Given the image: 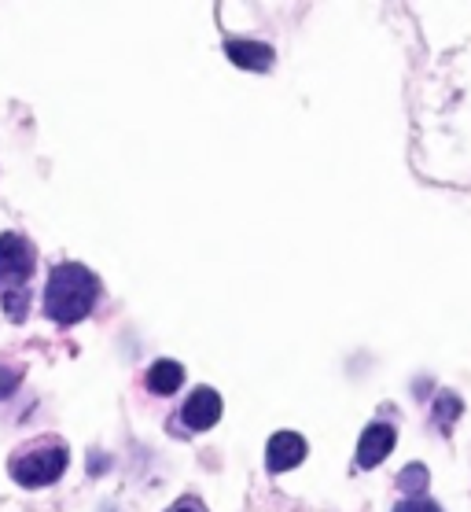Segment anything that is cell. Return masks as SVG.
I'll return each mask as SVG.
<instances>
[{
	"mask_svg": "<svg viewBox=\"0 0 471 512\" xmlns=\"http://www.w3.org/2000/svg\"><path fill=\"white\" fill-rule=\"evenodd\" d=\"M100 299V277L81 262H59L45 284V314L56 325H78Z\"/></svg>",
	"mask_w": 471,
	"mask_h": 512,
	"instance_id": "obj_1",
	"label": "cell"
},
{
	"mask_svg": "<svg viewBox=\"0 0 471 512\" xmlns=\"http://www.w3.org/2000/svg\"><path fill=\"white\" fill-rule=\"evenodd\" d=\"M37 269V251L34 244L19 233L0 236V299L4 310L15 325L26 321V306H30V277Z\"/></svg>",
	"mask_w": 471,
	"mask_h": 512,
	"instance_id": "obj_2",
	"label": "cell"
},
{
	"mask_svg": "<svg viewBox=\"0 0 471 512\" xmlns=\"http://www.w3.org/2000/svg\"><path fill=\"white\" fill-rule=\"evenodd\" d=\"M67 446L59 443V439H37V443L23 446L19 454L12 457V465L8 472L15 476V483H23V487H48V483H56L63 472H67Z\"/></svg>",
	"mask_w": 471,
	"mask_h": 512,
	"instance_id": "obj_3",
	"label": "cell"
},
{
	"mask_svg": "<svg viewBox=\"0 0 471 512\" xmlns=\"http://www.w3.org/2000/svg\"><path fill=\"white\" fill-rule=\"evenodd\" d=\"M181 420L188 431H207L221 420V395L214 387H196L181 409Z\"/></svg>",
	"mask_w": 471,
	"mask_h": 512,
	"instance_id": "obj_4",
	"label": "cell"
},
{
	"mask_svg": "<svg viewBox=\"0 0 471 512\" xmlns=\"http://www.w3.org/2000/svg\"><path fill=\"white\" fill-rule=\"evenodd\" d=\"M302 457H306V439L295 431H276L265 446V468L269 472H288V468L302 465Z\"/></svg>",
	"mask_w": 471,
	"mask_h": 512,
	"instance_id": "obj_5",
	"label": "cell"
},
{
	"mask_svg": "<svg viewBox=\"0 0 471 512\" xmlns=\"http://www.w3.org/2000/svg\"><path fill=\"white\" fill-rule=\"evenodd\" d=\"M394 428L391 424H383V420H376V424H368L365 435H361V443H357V465L361 468H376L383 461V457L394 450Z\"/></svg>",
	"mask_w": 471,
	"mask_h": 512,
	"instance_id": "obj_6",
	"label": "cell"
},
{
	"mask_svg": "<svg viewBox=\"0 0 471 512\" xmlns=\"http://www.w3.org/2000/svg\"><path fill=\"white\" fill-rule=\"evenodd\" d=\"M225 52H229L232 63H240V67H247V70L273 67V48L262 45V41H236V37H229V41H225Z\"/></svg>",
	"mask_w": 471,
	"mask_h": 512,
	"instance_id": "obj_7",
	"label": "cell"
},
{
	"mask_svg": "<svg viewBox=\"0 0 471 512\" xmlns=\"http://www.w3.org/2000/svg\"><path fill=\"white\" fill-rule=\"evenodd\" d=\"M181 384H184L181 361L159 358V361H155V365L148 369V391H155V395H173V391H177Z\"/></svg>",
	"mask_w": 471,
	"mask_h": 512,
	"instance_id": "obj_8",
	"label": "cell"
},
{
	"mask_svg": "<svg viewBox=\"0 0 471 512\" xmlns=\"http://www.w3.org/2000/svg\"><path fill=\"white\" fill-rule=\"evenodd\" d=\"M398 487H402L405 494H420V490H427V468L424 465L402 468V476H398Z\"/></svg>",
	"mask_w": 471,
	"mask_h": 512,
	"instance_id": "obj_9",
	"label": "cell"
},
{
	"mask_svg": "<svg viewBox=\"0 0 471 512\" xmlns=\"http://www.w3.org/2000/svg\"><path fill=\"white\" fill-rule=\"evenodd\" d=\"M442 402L435 406V420L446 428V424H453V417L460 413V402H457V395H438Z\"/></svg>",
	"mask_w": 471,
	"mask_h": 512,
	"instance_id": "obj_10",
	"label": "cell"
},
{
	"mask_svg": "<svg viewBox=\"0 0 471 512\" xmlns=\"http://www.w3.org/2000/svg\"><path fill=\"white\" fill-rule=\"evenodd\" d=\"M23 384V369H12V365H0V402L12 395L15 387Z\"/></svg>",
	"mask_w": 471,
	"mask_h": 512,
	"instance_id": "obj_11",
	"label": "cell"
},
{
	"mask_svg": "<svg viewBox=\"0 0 471 512\" xmlns=\"http://www.w3.org/2000/svg\"><path fill=\"white\" fill-rule=\"evenodd\" d=\"M394 512H442L435 505V501H424V498H405L402 505H398V509Z\"/></svg>",
	"mask_w": 471,
	"mask_h": 512,
	"instance_id": "obj_12",
	"label": "cell"
},
{
	"mask_svg": "<svg viewBox=\"0 0 471 512\" xmlns=\"http://www.w3.org/2000/svg\"><path fill=\"white\" fill-rule=\"evenodd\" d=\"M170 512H207V509H203V505H199L196 498H184V501H177V505H173Z\"/></svg>",
	"mask_w": 471,
	"mask_h": 512,
	"instance_id": "obj_13",
	"label": "cell"
}]
</instances>
